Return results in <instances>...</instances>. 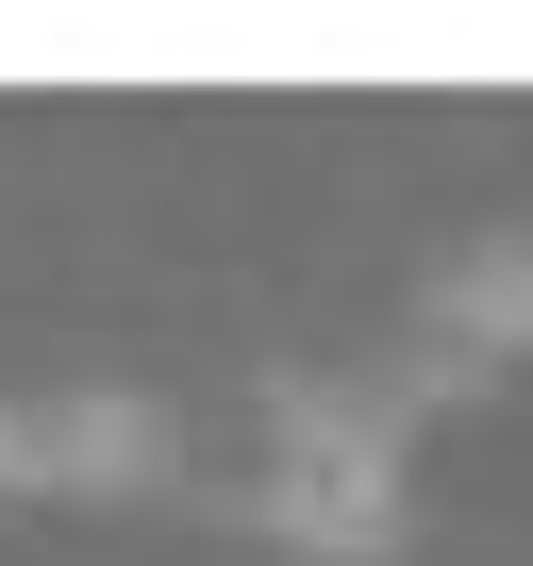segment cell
Masks as SVG:
<instances>
[{
  "mask_svg": "<svg viewBox=\"0 0 533 566\" xmlns=\"http://www.w3.org/2000/svg\"><path fill=\"white\" fill-rule=\"evenodd\" d=\"M51 483V500H167L184 483V417L134 384H67V400H0V500Z\"/></svg>",
  "mask_w": 533,
  "mask_h": 566,
  "instance_id": "2",
  "label": "cell"
},
{
  "mask_svg": "<svg viewBox=\"0 0 533 566\" xmlns=\"http://www.w3.org/2000/svg\"><path fill=\"white\" fill-rule=\"evenodd\" d=\"M417 400H450L433 350L384 400L367 384H266V483H250V516L284 533V549H317V566H384L417 533V500H400V417Z\"/></svg>",
  "mask_w": 533,
  "mask_h": 566,
  "instance_id": "1",
  "label": "cell"
},
{
  "mask_svg": "<svg viewBox=\"0 0 533 566\" xmlns=\"http://www.w3.org/2000/svg\"><path fill=\"white\" fill-rule=\"evenodd\" d=\"M417 350H433L450 384L533 350V217H516V233H467V250L433 266V301H417Z\"/></svg>",
  "mask_w": 533,
  "mask_h": 566,
  "instance_id": "3",
  "label": "cell"
}]
</instances>
